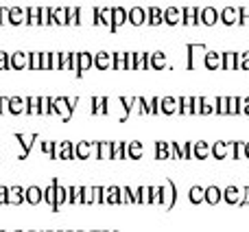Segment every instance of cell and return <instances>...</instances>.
Listing matches in <instances>:
<instances>
[{"label":"cell","mask_w":249,"mask_h":232,"mask_svg":"<svg viewBox=\"0 0 249 232\" xmlns=\"http://www.w3.org/2000/svg\"><path fill=\"white\" fill-rule=\"evenodd\" d=\"M186 53H188V68L190 70H195L199 66V61H203V57H206V44H188V46H186Z\"/></svg>","instance_id":"1"},{"label":"cell","mask_w":249,"mask_h":232,"mask_svg":"<svg viewBox=\"0 0 249 232\" xmlns=\"http://www.w3.org/2000/svg\"><path fill=\"white\" fill-rule=\"evenodd\" d=\"M199 11H201V9H197V7H184L181 9V24L184 26H199L201 24Z\"/></svg>","instance_id":"2"},{"label":"cell","mask_w":249,"mask_h":232,"mask_svg":"<svg viewBox=\"0 0 249 232\" xmlns=\"http://www.w3.org/2000/svg\"><path fill=\"white\" fill-rule=\"evenodd\" d=\"M238 18H241V11H238V7H225L223 11H219V20L223 22L225 26L238 24Z\"/></svg>","instance_id":"3"},{"label":"cell","mask_w":249,"mask_h":232,"mask_svg":"<svg viewBox=\"0 0 249 232\" xmlns=\"http://www.w3.org/2000/svg\"><path fill=\"white\" fill-rule=\"evenodd\" d=\"M210 155L214 160H225V158H230V142H223V140H216V142H212L210 145Z\"/></svg>","instance_id":"4"},{"label":"cell","mask_w":249,"mask_h":232,"mask_svg":"<svg viewBox=\"0 0 249 232\" xmlns=\"http://www.w3.org/2000/svg\"><path fill=\"white\" fill-rule=\"evenodd\" d=\"M208 158H210V142H206V140L193 142V160L203 162V160H208Z\"/></svg>","instance_id":"5"},{"label":"cell","mask_w":249,"mask_h":232,"mask_svg":"<svg viewBox=\"0 0 249 232\" xmlns=\"http://www.w3.org/2000/svg\"><path fill=\"white\" fill-rule=\"evenodd\" d=\"M203 66H206L208 70H219L223 68V55L216 51H208L206 57H203Z\"/></svg>","instance_id":"6"},{"label":"cell","mask_w":249,"mask_h":232,"mask_svg":"<svg viewBox=\"0 0 249 232\" xmlns=\"http://www.w3.org/2000/svg\"><path fill=\"white\" fill-rule=\"evenodd\" d=\"M199 20L206 26H214L216 22H219V11H216L214 7H203L201 11H199Z\"/></svg>","instance_id":"7"},{"label":"cell","mask_w":249,"mask_h":232,"mask_svg":"<svg viewBox=\"0 0 249 232\" xmlns=\"http://www.w3.org/2000/svg\"><path fill=\"white\" fill-rule=\"evenodd\" d=\"M175 197H177L175 184H173L171 180H166V182H164V186H162V204H164L166 208H171L173 202H175Z\"/></svg>","instance_id":"8"},{"label":"cell","mask_w":249,"mask_h":232,"mask_svg":"<svg viewBox=\"0 0 249 232\" xmlns=\"http://www.w3.org/2000/svg\"><path fill=\"white\" fill-rule=\"evenodd\" d=\"M162 114L164 116L179 114V101L175 97H162Z\"/></svg>","instance_id":"9"},{"label":"cell","mask_w":249,"mask_h":232,"mask_svg":"<svg viewBox=\"0 0 249 232\" xmlns=\"http://www.w3.org/2000/svg\"><path fill=\"white\" fill-rule=\"evenodd\" d=\"M155 160H158V162L171 160V142H166V140L155 142Z\"/></svg>","instance_id":"10"},{"label":"cell","mask_w":249,"mask_h":232,"mask_svg":"<svg viewBox=\"0 0 249 232\" xmlns=\"http://www.w3.org/2000/svg\"><path fill=\"white\" fill-rule=\"evenodd\" d=\"M164 22H166L168 26H175L181 22V9L177 7H166L164 9Z\"/></svg>","instance_id":"11"},{"label":"cell","mask_w":249,"mask_h":232,"mask_svg":"<svg viewBox=\"0 0 249 232\" xmlns=\"http://www.w3.org/2000/svg\"><path fill=\"white\" fill-rule=\"evenodd\" d=\"M223 199L228 204H241L243 202V189H236V186H228L223 191Z\"/></svg>","instance_id":"12"},{"label":"cell","mask_w":249,"mask_h":232,"mask_svg":"<svg viewBox=\"0 0 249 232\" xmlns=\"http://www.w3.org/2000/svg\"><path fill=\"white\" fill-rule=\"evenodd\" d=\"M221 55H223V70H238V53L228 51Z\"/></svg>","instance_id":"13"},{"label":"cell","mask_w":249,"mask_h":232,"mask_svg":"<svg viewBox=\"0 0 249 232\" xmlns=\"http://www.w3.org/2000/svg\"><path fill=\"white\" fill-rule=\"evenodd\" d=\"M151 68H153V70L168 68V59H166V55H164L162 51H158V53H153V55H151Z\"/></svg>","instance_id":"14"},{"label":"cell","mask_w":249,"mask_h":232,"mask_svg":"<svg viewBox=\"0 0 249 232\" xmlns=\"http://www.w3.org/2000/svg\"><path fill=\"white\" fill-rule=\"evenodd\" d=\"M223 199V191L219 186H208L206 189V202L208 204H219Z\"/></svg>","instance_id":"15"},{"label":"cell","mask_w":249,"mask_h":232,"mask_svg":"<svg viewBox=\"0 0 249 232\" xmlns=\"http://www.w3.org/2000/svg\"><path fill=\"white\" fill-rule=\"evenodd\" d=\"M216 112V99H208V97H201V112L199 116H208Z\"/></svg>","instance_id":"16"},{"label":"cell","mask_w":249,"mask_h":232,"mask_svg":"<svg viewBox=\"0 0 249 232\" xmlns=\"http://www.w3.org/2000/svg\"><path fill=\"white\" fill-rule=\"evenodd\" d=\"M129 20H131L136 26L144 24V22H146V11H144V9H140V7L131 9V11H129Z\"/></svg>","instance_id":"17"},{"label":"cell","mask_w":249,"mask_h":232,"mask_svg":"<svg viewBox=\"0 0 249 232\" xmlns=\"http://www.w3.org/2000/svg\"><path fill=\"white\" fill-rule=\"evenodd\" d=\"M188 197L193 204H201L206 202V189H201V186H193V189L188 191Z\"/></svg>","instance_id":"18"},{"label":"cell","mask_w":249,"mask_h":232,"mask_svg":"<svg viewBox=\"0 0 249 232\" xmlns=\"http://www.w3.org/2000/svg\"><path fill=\"white\" fill-rule=\"evenodd\" d=\"M179 101V114L181 116H193V97H181Z\"/></svg>","instance_id":"19"},{"label":"cell","mask_w":249,"mask_h":232,"mask_svg":"<svg viewBox=\"0 0 249 232\" xmlns=\"http://www.w3.org/2000/svg\"><path fill=\"white\" fill-rule=\"evenodd\" d=\"M228 114L230 116L241 114V97H228Z\"/></svg>","instance_id":"20"},{"label":"cell","mask_w":249,"mask_h":232,"mask_svg":"<svg viewBox=\"0 0 249 232\" xmlns=\"http://www.w3.org/2000/svg\"><path fill=\"white\" fill-rule=\"evenodd\" d=\"M216 114L228 116V97H216Z\"/></svg>","instance_id":"21"},{"label":"cell","mask_w":249,"mask_h":232,"mask_svg":"<svg viewBox=\"0 0 249 232\" xmlns=\"http://www.w3.org/2000/svg\"><path fill=\"white\" fill-rule=\"evenodd\" d=\"M238 70H249V51L238 53Z\"/></svg>","instance_id":"22"},{"label":"cell","mask_w":249,"mask_h":232,"mask_svg":"<svg viewBox=\"0 0 249 232\" xmlns=\"http://www.w3.org/2000/svg\"><path fill=\"white\" fill-rule=\"evenodd\" d=\"M127 155H131V158H140L142 155V145L140 142H131V147L127 149Z\"/></svg>","instance_id":"23"},{"label":"cell","mask_w":249,"mask_h":232,"mask_svg":"<svg viewBox=\"0 0 249 232\" xmlns=\"http://www.w3.org/2000/svg\"><path fill=\"white\" fill-rule=\"evenodd\" d=\"M151 114H162V97H155L153 101H151Z\"/></svg>","instance_id":"24"},{"label":"cell","mask_w":249,"mask_h":232,"mask_svg":"<svg viewBox=\"0 0 249 232\" xmlns=\"http://www.w3.org/2000/svg\"><path fill=\"white\" fill-rule=\"evenodd\" d=\"M241 18H238V24L241 26H249V7H241Z\"/></svg>","instance_id":"25"},{"label":"cell","mask_w":249,"mask_h":232,"mask_svg":"<svg viewBox=\"0 0 249 232\" xmlns=\"http://www.w3.org/2000/svg\"><path fill=\"white\" fill-rule=\"evenodd\" d=\"M201 112V97H193V114H197Z\"/></svg>","instance_id":"26"},{"label":"cell","mask_w":249,"mask_h":232,"mask_svg":"<svg viewBox=\"0 0 249 232\" xmlns=\"http://www.w3.org/2000/svg\"><path fill=\"white\" fill-rule=\"evenodd\" d=\"M241 114L249 116V97H241Z\"/></svg>","instance_id":"27"},{"label":"cell","mask_w":249,"mask_h":232,"mask_svg":"<svg viewBox=\"0 0 249 232\" xmlns=\"http://www.w3.org/2000/svg\"><path fill=\"white\" fill-rule=\"evenodd\" d=\"M114 20H116V24H121V22L124 20V11H123V9H116V13H114Z\"/></svg>","instance_id":"28"},{"label":"cell","mask_w":249,"mask_h":232,"mask_svg":"<svg viewBox=\"0 0 249 232\" xmlns=\"http://www.w3.org/2000/svg\"><path fill=\"white\" fill-rule=\"evenodd\" d=\"M243 155H245V158L249 160V140L245 142V147H243Z\"/></svg>","instance_id":"29"}]
</instances>
